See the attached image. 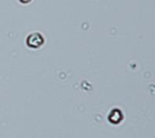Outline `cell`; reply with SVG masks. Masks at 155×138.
<instances>
[{
  "instance_id": "cell-1",
  "label": "cell",
  "mask_w": 155,
  "mask_h": 138,
  "mask_svg": "<svg viewBox=\"0 0 155 138\" xmlns=\"http://www.w3.org/2000/svg\"><path fill=\"white\" fill-rule=\"evenodd\" d=\"M38 40H39V41H41V40H42L41 36L40 34L35 33V34L30 35V36H29V38H28V40H27L28 45H30V46H34V47L41 45V42H38Z\"/></svg>"
},
{
  "instance_id": "cell-2",
  "label": "cell",
  "mask_w": 155,
  "mask_h": 138,
  "mask_svg": "<svg viewBox=\"0 0 155 138\" xmlns=\"http://www.w3.org/2000/svg\"><path fill=\"white\" fill-rule=\"evenodd\" d=\"M121 118H122V115L120 110H113L109 116V119L112 123H119L121 120Z\"/></svg>"
}]
</instances>
